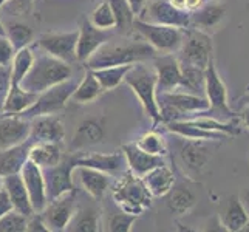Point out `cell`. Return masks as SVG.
Instances as JSON below:
<instances>
[{
	"mask_svg": "<svg viewBox=\"0 0 249 232\" xmlns=\"http://www.w3.org/2000/svg\"><path fill=\"white\" fill-rule=\"evenodd\" d=\"M76 85H78V79H74L73 76L65 79L64 82L53 85V87H50L48 90L39 93L36 102L20 115L28 119H33L40 115L57 113V111H61L67 106V102L71 99V94L76 89Z\"/></svg>",
	"mask_w": 249,
	"mask_h": 232,
	"instance_id": "cell-9",
	"label": "cell"
},
{
	"mask_svg": "<svg viewBox=\"0 0 249 232\" xmlns=\"http://www.w3.org/2000/svg\"><path fill=\"white\" fill-rule=\"evenodd\" d=\"M206 3V0H186L184 2V10L187 13H194L196 11L198 8H201Z\"/></svg>",
	"mask_w": 249,
	"mask_h": 232,
	"instance_id": "cell-50",
	"label": "cell"
},
{
	"mask_svg": "<svg viewBox=\"0 0 249 232\" xmlns=\"http://www.w3.org/2000/svg\"><path fill=\"white\" fill-rule=\"evenodd\" d=\"M225 16H226L225 5L217 2L204 3L196 11L191 13V28H196L203 33L212 34L221 27Z\"/></svg>",
	"mask_w": 249,
	"mask_h": 232,
	"instance_id": "cell-22",
	"label": "cell"
},
{
	"mask_svg": "<svg viewBox=\"0 0 249 232\" xmlns=\"http://www.w3.org/2000/svg\"><path fill=\"white\" fill-rule=\"evenodd\" d=\"M14 54L16 48L11 44V40L6 37V34H0V65L10 67Z\"/></svg>",
	"mask_w": 249,
	"mask_h": 232,
	"instance_id": "cell-44",
	"label": "cell"
},
{
	"mask_svg": "<svg viewBox=\"0 0 249 232\" xmlns=\"http://www.w3.org/2000/svg\"><path fill=\"white\" fill-rule=\"evenodd\" d=\"M37 99L36 93L23 90L19 84H11L6 96L2 102V113L8 115H20L28 110Z\"/></svg>",
	"mask_w": 249,
	"mask_h": 232,
	"instance_id": "cell-32",
	"label": "cell"
},
{
	"mask_svg": "<svg viewBox=\"0 0 249 232\" xmlns=\"http://www.w3.org/2000/svg\"><path fill=\"white\" fill-rule=\"evenodd\" d=\"M5 34L16 50L30 47L34 42V31L22 22H10L5 25Z\"/></svg>",
	"mask_w": 249,
	"mask_h": 232,
	"instance_id": "cell-37",
	"label": "cell"
},
{
	"mask_svg": "<svg viewBox=\"0 0 249 232\" xmlns=\"http://www.w3.org/2000/svg\"><path fill=\"white\" fill-rule=\"evenodd\" d=\"M108 3L111 6L116 19V28L121 33H128L133 31V22L136 19V16L130 10V6L125 0H108Z\"/></svg>",
	"mask_w": 249,
	"mask_h": 232,
	"instance_id": "cell-39",
	"label": "cell"
},
{
	"mask_svg": "<svg viewBox=\"0 0 249 232\" xmlns=\"http://www.w3.org/2000/svg\"><path fill=\"white\" fill-rule=\"evenodd\" d=\"M111 39L110 30H99L89 19H82L78 30V45H76V57L78 62H85L87 59Z\"/></svg>",
	"mask_w": 249,
	"mask_h": 232,
	"instance_id": "cell-18",
	"label": "cell"
},
{
	"mask_svg": "<svg viewBox=\"0 0 249 232\" xmlns=\"http://www.w3.org/2000/svg\"><path fill=\"white\" fill-rule=\"evenodd\" d=\"M106 136V127L102 119L99 118H87L78 125L76 132L73 135L71 149L76 152H81L96 145L104 141Z\"/></svg>",
	"mask_w": 249,
	"mask_h": 232,
	"instance_id": "cell-23",
	"label": "cell"
},
{
	"mask_svg": "<svg viewBox=\"0 0 249 232\" xmlns=\"http://www.w3.org/2000/svg\"><path fill=\"white\" fill-rule=\"evenodd\" d=\"M141 178L153 198L166 196V194L170 191L172 186L175 184V174L167 164H162V166L152 169Z\"/></svg>",
	"mask_w": 249,
	"mask_h": 232,
	"instance_id": "cell-31",
	"label": "cell"
},
{
	"mask_svg": "<svg viewBox=\"0 0 249 232\" xmlns=\"http://www.w3.org/2000/svg\"><path fill=\"white\" fill-rule=\"evenodd\" d=\"M0 189H2V177H0Z\"/></svg>",
	"mask_w": 249,
	"mask_h": 232,
	"instance_id": "cell-55",
	"label": "cell"
},
{
	"mask_svg": "<svg viewBox=\"0 0 249 232\" xmlns=\"http://www.w3.org/2000/svg\"><path fill=\"white\" fill-rule=\"evenodd\" d=\"M104 93L99 81L94 77L91 70H89L82 76V79L78 81V85L71 94V101L76 104H91L98 98H101V94Z\"/></svg>",
	"mask_w": 249,
	"mask_h": 232,
	"instance_id": "cell-33",
	"label": "cell"
},
{
	"mask_svg": "<svg viewBox=\"0 0 249 232\" xmlns=\"http://www.w3.org/2000/svg\"><path fill=\"white\" fill-rule=\"evenodd\" d=\"M179 145V161L189 177H198L212 158L211 141L186 140Z\"/></svg>",
	"mask_w": 249,
	"mask_h": 232,
	"instance_id": "cell-13",
	"label": "cell"
},
{
	"mask_svg": "<svg viewBox=\"0 0 249 232\" xmlns=\"http://www.w3.org/2000/svg\"><path fill=\"white\" fill-rule=\"evenodd\" d=\"M240 116H242L245 125L249 128V106H248V107H245V108L242 110V113H240Z\"/></svg>",
	"mask_w": 249,
	"mask_h": 232,
	"instance_id": "cell-52",
	"label": "cell"
},
{
	"mask_svg": "<svg viewBox=\"0 0 249 232\" xmlns=\"http://www.w3.org/2000/svg\"><path fill=\"white\" fill-rule=\"evenodd\" d=\"M70 158L74 167H91L108 175H121L127 166L123 150L113 153H85L81 150Z\"/></svg>",
	"mask_w": 249,
	"mask_h": 232,
	"instance_id": "cell-14",
	"label": "cell"
},
{
	"mask_svg": "<svg viewBox=\"0 0 249 232\" xmlns=\"http://www.w3.org/2000/svg\"><path fill=\"white\" fill-rule=\"evenodd\" d=\"M27 231V217L20 212L11 211L0 218V232H25Z\"/></svg>",
	"mask_w": 249,
	"mask_h": 232,
	"instance_id": "cell-42",
	"label": "cell"
},
{
	"mask_svg": "<svg viewBox=\"0 0 249 232\" xmlns=\"http://www.w3.org/2000/svg\"><path fill=\"white\" fill-rule=\"evenodd\" d=\"M181 89L183 91L195 93L198 94V91H204V70L198 67H191V65H181Z\"/></svg>",
	"mask_w": 249,
	"mask_h": 232,
	"instance_id": "cell-38",
	"label": "cell"
},
{
	"mask_svg": "<svg viewBox=\"0 0 249 232\" xmlns=\"http://www.w3.org/2000/svg\"><path fill=\"white\" fill-rule=\"evenodd\" d=\"M223 228L229 232H238L243 231V228L246 226V223L249 220V214L246 212L245 206L240 200L238 195H231L225 208H223L221 214L218 215Z\"/></svg>",
	"mask_w": 249,
	"mask_h": 232,
	"instance_id": "cell-28",
	"label": "cell"
},
{
	"mask_svg": "<svg viewBox=\"0 0 249 232\" xmlns=\"http://www.w3.org/2000/svg\"><path fill=\"white\" fill-rule=\"evenodd\" d=\"M33 2L34 0H10V6L11 10L16 11V13H28L30 8L33 6Z\"/></svg>",
	"mask_w": 249,
	"mask_h": 232,
	"instance_id": "cell-48",
	"label": "cell"
},
{
	"mask_svg": "<svg viewBox=\"0 0 249 232\" xmlns=\"http://www.w3.org/2000/svg\"><path fill=\"white\" fill-rule=\"evenodd\" d=\"M30 160L40 169H48L64 160V143H33L30 149Z\"/></svg>",
	"mask_w": 249,
	"mask_h": 232,
	"instance_id": "cell-29",
	"label": "cell"
},
{
	"mask_svg": "<svg viewBox=\"0 0 249 232\" xmlns=\"http://www.w3.org/2000/svg\"><path fill=\"white\" fill-rule=\"evenodd\" d=\"M27 232H50L40 212H34L27 218Z\"/></svg>",
	"mask_w": 249,
	"mask_h": 232,
	"instance_id": "cell-45",
	"label": "cell"
},
{
	"mask_svg": "<svg viewBox=\"0 0 249 232\" xmlns=\"http://www.w3.org/2000/svg\"><path fill=\"white\" fill-rule=\"evenodd\" d=\"M65 125L59 116L54 115H40L31 119L30 141L31 143H64Z\"/></svg>",
	"mask_w": 249,
	"mask_h": 232,
	"instance_id": "cell-20",
	"label": "cell"
},
{
	"mask_svg": "<svg viewBox=\"0 0 249 232\" xmlns=\"http://www.w3.org/2000/svg\"><path fill=\"white\" fill-rule=\"evenodd\" d=\"M11 85V68L0 65V104L3 102Z\"/></svg>",
	"mask_w": 249,
	"mask_h": 232,
	"instance_id": "cell-46",
	"label": "cell"
},
{
	"mask_svg": "<svg viewBox=\"0 0 249 232\" xmlns=\"http://www.w3.org/2000/svg\"><path fill=\"white\" fill-rule=\"evenodd\" d=\"M42 170H44V177H45L48 200L56 198L59 195L71 192L76 189L74 178H73L74 166H73L70 157L64 158L59 164H56L53 167L42 169Z\"/></svg>",
	"mask_w": 249,
	"mask_h": 232,
	"instance_id": "cell-15",
	"label": "cell"
},
{
	"mask_svg": "<svg viewBox=\"0 0 249 232\" xmlns=\"http://www.w3.org/2000/svg\"><path fill=\"white\" fill-rule=\"evenodd\" d=\"M124 84L132 89V91L140 99L144 111L153 121V125L161 123L160 106L157 98V73L155 68L144 65V62L133 64L124 76Z\"/></svg>",
	"mask_w": 249,
	"mask_h": 232,
	"instance_id": "cell-4",
	"label": "cell"
},
{
	"mask_svg": "<svg viewBox=\"0 0 249 232\" xmlns=\"http://www.w3.org/2000/svg\"><path fill=\"white\" fill-rule=\"evenodd\" d=\"M136 145L140 149H142L144 152L152 153V155H160V157H164L167 153V145H166V140L161 133H158L157 130H150L147 133H144L140 140L135 141Z\"/></svg>",
	"mask_w": 249,
	"mask_h": 232,
	"instance_id": "cell-40",
	"label": "cell"
},
{
	"mask_svg": "<svg viewBox=\"0 0 249 232\" xmlns=\"http://www.w3.org/2000/svg\"><path fill=\"white\" fill-rule=\"evenodd\" d=\"M76 212V189L71 192H67L56 196V198L48 200L47 206L42 211L50 232L67 231L68 223L71 221Z\"/></svg>",
	"mask_w": 249,
	"mask_h": 232,
	"instance_id": "cell-12",
	"label": "cell"
},
{
	"mask_svg": "<svg viewBox=\"0 0 249 232\" xmlns=\"http://www.w3.org/2000/svg\"><path fill=\"white\" fill-rule=\"evenodd\" d=\"M166 196H167L166 200L167 209L175 217L187 215L195 208L196 201H198L196 194L186 184H177V186L174 184L170 191L166 194Z\"/></svg>",
	"mask_w": 249,
	"mask_h": 232,
	"instance_id": "cell-27",
	"label": "cell"
},
{
	"mask_svg": "<svg viewBox=\"0 0 249 232\" xmlns=\"http://www.w3.org/2000/svg\"><path fill=\"white\" fill-rule=\"evenodd\" d=\"M73 76V68L61 59H56L47 53H42L34 57V62L30 71L20 81V87L31 93H42L50 87L64 82Z\"/></svg>",
	"mask_w": 249,
	"mask_h": 232,
	"instance_id": "cell-2",
	"label": "cell"
},
{
	"mask_svg": "<svg viewBox=\"0 0 249 232\" xmlns=\"http://www.w3.org/2000/svg\"><path fill=\"white\" fill-rule=\"evenodd\" d=\"M204 93H206V99L209 101V108L195 115L211 116L220 119V121H226V119L235 116L234 111L229 108L226 85L217 71L213 59H211L204 70Z\"/></svg>",
	"mask_w": 249,
	"mask_h": 232,
	"instance_id": "cell-7",
	"label": "cell"
},
{
	"mask_svg": "<svg viewBox=\"0 0 249 232\" xmlns=\"http://www.w3.org/2000/svg\"><path fill=\"white\" fill-rule=\"evenodd\" d=\"M20 177L23 179L25 187H27V191H28L30 201L33 204L34 212H42L48 203L44 170H42L36 162H33L28 158V161L25 162L20 170Z\"/></svg>",
	"mask_w": 249,
	"mask_h": 232,
	"instance_id": "cell-16",
	"label": "cell"
},
{
	"mask_svg": "<svg viewBox=\"0 0 249 232\" xmlns=\"http://www.w3.org/2000/svg\"><path fill=\"white\" fill-rule=\"evenodd\" d=\"M89 20L91 22V25H94V27L99 30L116 28V19H115V14L108 3V0H106V2H102L101 5L94 8Z\"/></svg>",
	"mask_w": 249,
	"mask_h": 232,
	"instance_id": "cell-41",
	"label": "cell"
},
{
	"mask_svg": "<svg viewBox=\"0 0 249 232\" xmlns=\"http://www.w3.org/2000/svg\"><path fill=\"white\" fill-rule=\"evenodd\" d=\"M153 68L157 73V94L181 89V67L174 54H162L161 57H155Z\"/></svg>",
	"mask_w": 249,
	"mask_h": 232,
	"instance_id": "cell-19",
	"label": "cell"
},
{
	"mask_svg": "<svg viewBox=\"0 0 249 232\" xmlns=\"http://www.w3.org/2000/svg\"><path fill=\"white\" fill-rule=\"evenodd\" d=\"M238 196H240V200H242V203H243V206H245L246 212L249 214V187L245 189V191L242 192V195H238Z\"/></svg>",
	"mask_w": 249,
	"mask_h": 232,
	"instance_id": "cell-51",
	"label": "cell"
},
{
	"mask_svg": "<svg viewBox=\"0 0 249 232\" xmlns=\"http://www.w3.org/2000/svg\"><path fill=\"white\" fill-rule=\"evenodd\" d=\"M11 211H14L13 203H11L10 196H8L6 191L3 189V186H2V189H0V218H2L5 214L11 212Z\"/></svg>",
	"mask_w": 249,
	"mask_h": 232,
	"instance_id": "cell-47",
	"label": "cell"
},
{
	"mask_svg": "<svg viewBox=\"0 0 249 232\" xmlns=\"http://www.w3.org/2000/svg\"><path fill=\"white\" fill-rule=\"evenodd\" d=\"M138 215L127 214L119 211L115 215H111L107 221V231L110 232H130Z\"/></svg>",
	"mask_w": 249,
	"mask_h": 232,
	"instance_id": "cell-43",
	"label": "cell"
},
{
	"mask_svg": "<svg viewBox=\"0 0 249 232\" xmlns=\"http://www.w3.org/2000/svg\"><path fill=\"white\" fill-rule=\"evenodd\" d=\"M2 186L6 191L8 196H10L14 211L20 212L22 215H25L27 218L30 215H33L34 209H33L28 191H27V187H25V184H23V179H22L20 174H13V175L2 177Z\"/></svg>",
	"mask_w": 249,
	"mask_h": 232,
	"instance_id": "cell-25",
	"label": "cell"
},
{
	"mask_svg": "<svg viewBox=\"0 0 249 232\" xmlns=\"http://www.w3.org/2000/svg\"><path fill=\"white\" fill-rule=\"evenodd\" d=\"M157 51L147 42H125V44H110L106 42L101 48L85 61V67L89 70H98L104 67L115 65H133L138 62L152 61L157 57Z\"/></svg>",
	"mask_w": 249,
	"mask_h": 232,
	"instance_id": "cell-1",
	"label": "cell"
},
{
	"mask_svg": "<svg viewBox=\"0 0 249 232\" xmlns=\"http://www.w3.org/2000/svg\"><path fill=\"white\" fill-rule=\"evenodd\" d=\"M133 31L155 48L160 54H174L181 48L184 40V30L178 27H169V25L150 23L141 19H135Z\"/></svg>",
	"mask_w": 249,
	"mask_h": 232,
	"instance_id": "cell-6",
	"label": "cell"
},
{
	"mask_svg": "<svg viewBox=\"0 0 249 232\" xmlns=\"http://www.w3.org/2000/svg\"><path fill=\"white\" fill-rule=\"evenodd\" d=\"M125 2L128 3V6H130V10L133 11L135 16H140L141 11L145 8V5L149 3V0H125Z\"/></svg>",
	"mask_w": 249,
	"mask_h": 232,
	"instance_id": "cell-49",
	"label": "cell"
},
{
	"mask_svg": "<svg viewBox=\"0 0 249 232\" xmlns=\"http://www.w3.org/2000/svg\"><path fill=\"white\" fill-rule=\"evenodd\" d=\"M34 51L31 47H23L20 50H16V54L13 57L11 68V84H20V81L30 71V68L34 62Z\"/></svg>",
	"mask_w": 249,
	"mask_h": 232,
	"instance_id": "cell-36",
	"label": "cell"
},
{
	"mask_svg": "<svg viewBox=\"0 0 249 232\" xmlns=\"http://www.w3.org/2000/svg\"><path fill=\"white\" fill-rule=\"evenodd\" d=\"M164 127L170 133L181 136L186 140H201V141H221V140H228L229 136L220 132H213V130H206L198 125L192 124L187 119H181V121H170L166 123Z\"/></svg>",
	"mask_w": 249,
	"mask_h": 232,
	"instance_id": "cell-30",
	"label": "cell"
},
{
	"mask_svg": "<svg viewBox=\"0 0 249 232\" xmlns=\"http://www.w3.org/2000/svg\"><path fill=\"white\" fill-rule=\"evenodd\" d=\"M132 65H115V67H104L98 70H91L94 77L99 81L101 87L104 91L115 90L124 82L125 73L130 70Z\"/></svg>",
	"mask_w": 249,
	"mask_h": 232,
	"instance_id": "cell-34",
	"label": "cell"
},
{
	"mask_svg": "<svg viewBox=\"0 0 249 232\" xmlns=\"http://www.w3.org/2000/svg\"><path fill=\"white\" fill-rule=\"evenodd\" d=\"M76 45H78V30L68 33H45L40 34L37 39V47L44 53L70 65L78 62Z\"/></svg>",
	"mask_w": 249,
	"mask_h": 232,
	"instance_id": "cell-11",
	"label": "cell"
},
{
	"mask_svg": "<svg viewBox=\"0 0 249 232\" xmlns=\"http://www.w3.org/2000/svg\"><path fill=\"white\" fill-rule=\"evenodd\" d=\"M8 2H10V0H0V10H2L5 5H8Z\"/></svg>",
	"mask_w": 249,
	"mask_h": 232,
	"instance_id": "cell-53",
	"label": "cell"
},
{
	"mask_svg": "<svg viewBox=\"0 0 249 232\" xmlns=\"http://www.w3.org/2000/svg\"><path fill=\"white\" fill-rule=\"evenodd\" d=\"M31 119L22 115H0V150L22 144L30 138Z\"/></svg>",
	"mask_w": 249,
	"mask_h": 232,
	"instance_id": "cell-17",
	"label": "cell"
},
{
	"mask_svg": "<svg viewBox=\"0 0 249 232\" xmlns=\"http://www.w3.org/2000/svg\"><path fill=\"white\" fill-rule=\"evenodd\" d=\"M67 231L70 232H96L99 231V212L93 208L76 209Z\"/></svg>",
	"mask_w": 249,
	"mask_h": 232,
	"instance_id": "cell-35",
	"label": "cell"
},
{
	"mask_svg": "<svg viewBox=\"0 0 249 232\" xmlns=\"http://www.w3.org/2000/svg\"><path fill=\"white\" fill-rule=\"evenodd\" d=\"M138 19L150 23L178 27L183 30L191 27V13L179 10V8L170 3V0H153V2H149L138 16Z\"/></svg>",
	"mask_w": 249,
	"mask_h": 232,
	"instance_id": "cell-10",
	"label": "cell"
},
{
	"mask_svg": "<svg viewBox=\"0 0 249 232\" xmlns=\"http://www.w3.org/2000/svg\"><path fill=\"white\" fill-rule=\"evenodd\" d=\"M0 34H5V25L0 22Z\"/></svg>",
	"mask_w": 249,
	"mask_h": 232,
	"instance_id": "cell-54",
	"label": "cell"
},
{
	"mask_svg": "<svg viewBox=\"0 0 249 232\" xmlns=\"http://www.w3.org/2000/svg\"><path fill=\"white\" fill-rule=\"evenodd\" d=\"M73 174L78 177L84 191L94 200H101L111 186L110 175L102 170H98V169L74 167Z\"/></svg>",
	"mask_w": 249,
	"mask_h": 232,
	"instance_id": "cell-24",
	"label": "cell"
},
{
	"mask_svg": "<svg viewBox=\"0 0 249 232\" xmlns=\"http://www.w3.org/2000/svg\"><path fill=\"white\" fill-rule=\"evenodd\" d=\"M111 196L119 211L141 215L152 206L153 196L145 187L141 177H136L133 172L125 169L118 177L116 183L111 186Z\"/></svg>",
	"mask_w": 249,
	"mask_h": 232,
	"instance_id": "cell-3",
	"label": "cell"
},
{
	"mask_svg": "<svg viewBox=\"0 0 249 232\" xmlns=\"http://www.w3.org/2000/svg\"><path fill=\"white\" fill-rule=\"evenodd\" d=\"M121 150L124 153V157H125L127 169L130 172H133L136 177H144L152 169L166 164L164 157L144 152L142 149H140L138 145H136V143L124 144Z\"/></svg>",
	"mask_w": 249,
	"mask_h": 232,
	"instance_id": "cell-21",
	"label": "cell"
},
{
	"mask_svg": "<svg viewBox=\"0 0 249 232\" xmlns=\"http://www.w3.org/2000/svg\"><path fill=\"white\" fill-rule=\"evenodd\" d=\"M31 141L27 140L22 144L13 145L10 149L0 150V177L20 174L25 162L30 158Z\"/></svg>",
	"mask_w": 249,
	"mask_h": 232,
	"instance_id": "cell-26",
	"label": "cell"
},
{
	"mask_svg": "<svg viewBox=\"0 0 249 232\" xmlns=\"http://www.w3.org/2000/svg\"><path fill=\"white\" fill-rule=\"evenodd\" d=\"M158 106L161 123L166 124L170 121H181L187 115H195L209 108V101L189 91H169L158 93Z\"/></svg>",
	"mask_w": 249,
	"mask_h": 232,
	"instance_id": "cell-5",
	"label": "cell"
},
{
	"mask_svg": "<svg viewBox=\"0 0 249 232\" xmlns=\"http://www.w3.org/2000/svg\"><path fill=\"white\" fill-rule=\"evenodd\" d=\"M178 62L181 65L198 67L206 70L211 59H213V42L212 36L196 28L184 30V40L178 51Z\"/></svg>",
	"mask_w": 249,
	"mask_h": 232,
	"instance_id": "cell-8",
	"label": "cell"
},
{
	"mask_svg": "<svg viewBox=\"0 0 249 232\" xmlns=\"http://www.w3.org/2000/svg\"><path fill=\"white\" fill-rule=\"evenodd\" d=\"M0 115H2V104H0Z\"/></svg>",
	"mask_w": 249,
	"mask_h": 232,
	"instance_id": "cell-56",
	"label": "cell"
}]
</instances>
